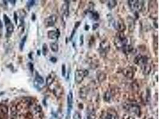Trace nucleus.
Returning a JSON list of instances; mask_svg holds the SVG:
<instances>
[{
  "label": "nucleus",
  "mask_w": 159,
  "mask_h": 119,
  "mask_svg": "<svg viewBox=\"0 0 159 119\" xmlns=\"http://www.w3.org/2000/svg\"><path fill=\"white\" fill-rule=\"evenodd\" d=\"M116 47L118 49H120L122 51L126 48L128 45V40L126 36L123 32H118L116 35L115 40H114Z\"/></svg>",
  "instance_id": "nucleus-1"
},
{
  "label": "nucleus",
  "mask_w": 159,
  "mask_h": 119,
  "mask_svg": "<svg viewBox=\"0 0 159 119\" xmlns=\"http://www.w3.org/2000/svg\"><path fill=\"white\" fill-rule=\"evenodd\" d=\"M123 108L128 111L132 112L138 116L141 114V109L140 106L134 102H125L123 105Z\"/></svg>",
  "instance_id": "nucleus-2"
},
{
  "label": "nucleus",
  "mask_w": 159,
  "mask_h": 119,
  "mask_svg": "<svg viewBox=\"0 0 159 119\" xmlns=\"http://www.w3.org/2000/svg\"><path fill=\"white\" fill-rule=\"evenodd\" d=\"M129 7L134 13H139L142 10L143 7V1H137V0H131L128 1Z\"/></svg>",
  "instance_id": "nucleus-3"
},
{
  "label": "nucleus",
  "mask_w": 159,
  "mask_h": 119,
  "mask_svg": "<svg viewBox=\"0 0 159 119\" xmlns=\"http://www.w3.org/2000/svg\"><path fill=\"white\" fill-rule=\"evenodd\" d=\"M88 73L89 72L86 70H77L75 73V80L76 84H81L84 78L88 76Z\"/></svg>",
  "instance_id": "nucleus-4"
},
{
  "label": "nucleus",
  "mask_w": 159,
  "mask_h": 119,
  "mask_svg": "<svg viewBox=\"0 0 159 119\" xmlns=\"http://www.w3.org/2000/svg\"><path fill=\"white\" fill-rule=\"evenodd\" d=\"M101 119H118V116L116 111L112 110H109L103 112L101 115Z\"/></svg>",
  "instance_id": "nucleus-5"
},
{
  "label": "nucleus",
  "mask_w": 159,
  "mask_h": 119,
  "mask_svg": "<svg viewBox=\"0 0 159 119\" xmlns=\"http://www.w3.org/2000/svg\"><path fill=\"white\" fill-rule=\"evenodd\" d=\"M110 50V44L107 41H103L101 42L100 45V54L103 56H104L107 54Z\"/></svg>",
  "instance_id": "nucleus-6"
},
{
  "label": "nucleus",
  "mask_w": 159,
  "mask_h": 119,
  "mask_svg": "<svg viewBox=\"0 0 159 119\" xmlns=\"http://www.w3.org/2000/svg\"><path fill=\"white\" fill-rule=\"evenodd\" d=\"M57 21V16L55 14L49 16L44 20V24L46 27H52L56 23Z\"/></svg>",
  "instance_id": "nucleus-7"
},
{
  "label": "nucleus",
  "mask_w": 159,
  "mask_h": 119,
  "mask_svg": "<svg viewBox=\"0 0 159 119\" xmlns=\"http://www.w3.org/2000/svg\"><path fill=\"white\" fill-rule=\"evenodd\" d=\"M148 58L146 56H144V55L141 54L138 55L135 58V60H134V63L135 64L141 66V67L144 66V65L148 64Z\"/></svg>",
  "instance_id": "nucleus-8"
},
{
  "label": "nucleus",
  "mask_w": 159,
  "mask_h": 119,
  "mask_svg": "<svg viewBox=\"0 0 159 119\" xmlns=\"http://www.w3.org/2000/svg\"><path fill=\"white\" fill-rule=\"evenodd\" d=\"M73 96L72 92L70 91L68 95V117H69L71 113V111L73 108Z\"/></svg>",
  "instance_id": "nucleus-9"
},
{
  "label": "nucleus",
  "mask_w": 159,
  "mask_h": 119,
  "mask_svg": "<svg viewBox=\"0 0 159 119\" xmlns=\"http://www.w3.org/2000/svg\"><path fill=\"white\" fill-rule=\"evenodd\" d=\"M113 26L115 27V29H117L119 32H123V31L126 29L125 24L121 19H117V20L114 21L113 23Z\"/></svg>",
  "instance_id": "nucleus-10"
},
{
  "label": "nucleus",
  "mask_w": 159,
  "mask_h": 119,
  "mask_svg": "<svg viewBox=\"0 0 159 119\" xmlns=\"http://www.w3.org/2000/svg\"><path fill=\"white\" fill-rule=\"evenodd\" d=\"M36 76L34 81V85L37 88L41 89V86L43 85L44 84V80L42 76H41L37 72L36 73Z\"/></svg>",
  "instance_id": "nucleus-11"
},
{
  "label": "nucleus",
  "mask_w": 159,
  "mask_h": 119,
  "mask_svg": "<svg viewBox=\"0 0 159 119\" xmlns=\"http://www.w3.org/2000/svg\"><path fill=\"white\" fill-rule=\"evenodd\" d=\"M123 73L124 76H125L127 78H128V79H132L134 75V71L133 70V69H132V67H126V68H124V69H123Z\"/></svg>",
  "instance_id": "nucleus-12"
},
{
  "label": "nucleus",
  "mask_w": 159,
  "mask_h": 119,
  "mask_svg": "<svg viewBox=\"0 0 159 119\" xmlns=\"http://www.w3.org/2000/svg\"><path fill=\"white\" fill-rule=\"evenodd\" d=\"M60 36L59 30H50L48 32V37L50 39L56 40Z\"/></svg>",
  "instance_id": "nucleus-13"
},
{
  "label": "nucleus",
  "mask_w": 159,
  "mask_h": 119,
  "mask_svg": "<svg viewBox=\"0 0 159 119\" xmlns=\"http://www.w3.org/2000/svg\"><path fill=\"white\" fill-rule=\"evenodd\" d=\"M61 12L63 16L67 17L69 14V6L68 3H66L61 7Z\"/></svg>",
  "instance_id": "nucleus-14"
},
{
  "label": "nucleus",
  "mask_w": 159,
  "mask_h": 119,
  "mask_svg": "<svg viewBox=\"0 0 159 119\" xmlns=\"http://www.w3.org/2000/svg\"><path fill=\"white\" fill-rule=\"evenodd\" d=\"M55 80V74L53 73L50 74L47 78V81H46V84L48 86L51 85L52 83L54 82Z\"/></svg>",
  "instance_id": "nucleus-15"
},
{
  "label": "nucleus",
  "mask_w": 159,
  "mask_h": 119,
  "mask_svg": "<svg viewBox=\"0 0 159 119\" xmlns=\"http://www.w3.org/2000/svg\"><path fill=\"white\" fill-rule=\"evenodd\" d=\"M142 70L144 74H148L149 73L151 72V67L150 65L148 63V64H145L142 66Z\"/></svg>",
  "instance_id": "nucleus-16"
},
{
  "label": "nucleus",
  "mask_w": 159,
  "mask_h": 119,
  "mask_svg": "<svg viewBox=\"0 0 159 119\" xmlns=\"http://www.w3.org/2000/svg\"><path fill=\"white\" fill-rule=\"evenodd\" d=\"M6 26L7 29V36H9L13 32V30H14V26H13V24L11 23L6 25Z\"/></svg>",
  "instance_id": "nucleus-17"
},
{
  "label": "nucleus",
  "mask_w": 159,
  "mask_h": 119,
  "mask_svg": "<svg viewBox=\"0 0 159 119\" xmlns=\"http://www.w3.org/2000/svg\"><path fill=\"white\" fill-rule=\"evenodd\" d=\"M89 17L94 20H97L99 19V14L96 11H89Z\"/></svg>",
  "instance_id": "nucleus-18"
},
{
  "label": "nucleus",
  "mask_w": 159,
  "mask_h": 119,
  "mask_svg": "<svg viewBox=\"0 0 159 119\" xmlns=\"http://www.w3.org/2000/svg\"><path fill=\"white\" fill-rule=\"evenodd\" d=\"M9 109L8 107L5 105H0V112L4 115H6L8 114Z\"/></svg>",
  "instance_id": "nucleus-19"
},
{
  "label": "nucleus",
  "mask_w": 159,
  "mask_h": 119,
  "mask_svg": "<svg viewBox=\"0 0 159 119\" xmlns=\"http://www.w3.org/2000/svg\"><path fill=\"white\" fill-rule=\"evenodd\" d=\"M111 97H112V94L110 91H107L104 94V99L105 101L106 102H109L110 101Z\"/></svg>",
  "instance_id": "nucleus-20"
},
{
  "label": "nucleus",
  "mask_w": 159,
  "mask_h": 119,
  "mask_svg": "<svg viewBox=\"0 0 159 119\" xmlns=\"http://www.w3.org/2000/svg\"><path fill=\"white\" fill-rule=\"evenodd\" d=\"M85 119H96V115L94 111H90L86 115Z\"/></svg>",
  "instance_id": "nucleus-21"
},
{
  "label": "nucleus",
  "mask_w": 159,
  "mask_h": 119,
  "mask_svg": "<svg viewBox=\"0 0 159 119\" xmlns=\"http://www.w3.org/2000/svg\"><path fill=\"white\" fill-rule=\"evenodd\" d=\"M50 48L53 52H57L58 51V45L56 42H53L50 44Z\"/></svg>",
  "instance_id": "nucleus-22"
},
{
  "label": "nucleus",
  "mask_w": 159,
  "mask_h": 119,
  "mask_svg": "<svg viewBox=\"0 0 159 119\" xmlns=\"http://www.w3.org/2000/svg\"><path fill=\"white\" fill-rule=\"evenodd\" d=\"M117 5V1H114V0H112V1H109L107 3V6L109 7V9H113L114 8L115 6Z\"/></svg>",
  "instance_id": "nucleus-23"
},
{
  "label": "nucleus",
  "mask_w": 159,
  "mask_h": 119,
  "mask_svg": "<svg viewBox=\"0 0 159 119\" xmlns=\"http://www.w3.org/2000/svg\"><path fill=\"white\" fill-rule=\"evenodd\" d=\"M26 38H27V36H25L23 37L22 39L21 40L20 43V49L21 51H22L23 49V48H24V44H25V42H26Z\"/></svg>",
  "instance_id": "nucleus-24"
},
{
  "label": "nucleus",
  "mask_w": 159,
  "mask_h": 119,
  "mask_svg": "<svg viewBox=\"0 0 159 119\" xmlns=\"http://www.w3.org/2000/svg\"><path fill=\"white\" fill-rule=\"evenodd\" d=\"M11 114L13 116H16L17 114V108L15 105H12L10 108Z\"/></svg>",
  "instance_id": "nucleus-25"
},
{
  "label": "nucleus",
  "mask_w": 159,
  "mask_h": 119,
  "mask_svg": "<svg viewBox=\"0 0 159 119\" xmlns=\"http://www.w3.org/2000/svg\"><path fill=\"white\" fill-rule=\"evenodd\" d=\"M47 53H48V46L46 44H44L43 46H42V53H43V55L45 56Z\"/></svg>",
  "instance_id": "nucleus-26"
},
{
  "label": "nucleus",
  "mask_w": 159,
  "mask_h": 119,
  "mask_svg": "<svg viewBox=\"0 0 159 119\" xmlns=\"http://www.w3.org/2000/svg\"><path fill=\"white\" fill-rule=\"evenodd\" d=\"M4 20L5 24H6V26L7 25V24H10V23H11L10 19H9V17H8V16L6 15V14H4Z\"/></svg>",
  "instance_id": "nucleus-27"
},
{
  "label": "nucleus",
  "mask_w": 159,
  "mask_h": 119,
  "mask_svg": "<svg viewBox=\"0 0 159 119\" xmlns=\"http://www.w3.org/2000/svg\"><path fill=\"white\" fill-rule=\"evenodd\" d=\"M73 119H82V116L81 114L78 111H75V113L73 114Z\"/></svg>",
  "instance_id": "nucleus-28"
},
{
  "label": "nucleus",
  "mask_w": 159,
  "mask_h": 119,
  "mask_svg": "<svg viewBox=\"0 0 159 119\" xmlns=\"http://www.w3.org/2000/svg\"><path fill=\"white\" fill-rule=\"evenodd\" d=\"M61 73H62V76L63 77L66 76V66L65 64H63L61 67Z\"/></svg>",
  "instance_id": "nucleus-29"
},
{
  "label": "nucleus",
  "mask_w": 159,
  "mask_h": 119,
  "mask_svg": "<svg viewBox=\"0 0 159 119\" xmlns=\"http://www.w3.org/2000/svg\"><path fill=\"white\" fill-rule=\"evenodd\" d=\"M35 1H27V7H32L33 6H34V4H35Z\"/></svg>",
  "instance_id": "nucleus-30"
},
{
  "label": "nucleus",
  "mask_w": 159,
  "mask_h": 119,
  "mask_svg": "<svg viewBox=\"0 0 159 119\" xmlns=\"http://www.w3.org/2000/svg\"><path fill=\"white\" fill-rule=\"evenodd\" d=\"M17 19H18V17H17V13L14 12V20H15L16 24H17Z\"/></svg>",
  "instance_id": "nucleus-31"
},
{
  "label": "nucleus",
  "mask_w": 159,
  "mask_h": 119,
  "mask_svg": "<svg viewBox=\"0 0 159 119\" xmlns=\"http://www.w3.org/2000/svg\"><path fill=\"white\" fill-rule=\"evenodd\" d=\"M29 68H30V70L31 71V72L33 73V71H34V66H33V64H32V63H29Z\"/></svg>",
  "instance_id": "nucleus-32"
},
{
  "label": "nucleus",
  "mask_w": 159,
  "mask_h": 119,
  "mask_svg": "<svg viewBox=\"0 0 159 119\" xmlns=\"http://www.w3.org/2000/svg\"><path fill=\"white\" fill-rule=\"evenodd\" d=\"M98 26H99V24L98 23H95L93 24V26H92V29L93 30H96V29H97Z\"/></svg>",
  "instance_id": "nucleus-33"
},
{
  "label": "nucleus",
  "mask_w": 159,
  "mask_h": 119,
  "mask_svg": "<svg viewBox=\"0 0 159 119\" xmlns=\"http://www.w3.org/2000/svg\"><path fill=\"white\" fill-rule=\"evenodd\" d=\"M50 61H51V62H52V63H56L57 58H55V57H51V58H50Z\"/></svg>",
  "instance_id": "nucleus-34"
},
{
  "label": "nucleus",
  "mask_w": 159,
  "mask_h": 119,
  "mask_svg": "<svg viewBox=\"0 0 159 119\" xmlns=\"http://www.w3.org/2000/svg\"><path fill=\"white\" fill-rule=\"evenodd\" d=\"M123 119H131V117L128 115H124L123 117Z\"/></svg>",
  "instance_id": "nucleus-35"
},
{
  "label": "nucleus",
  "mask_w": 159,
  "mask_h": 119,
  "mask_svg": "<svg viewBox=\"0 0 159 119\" xmlns=\"http://www.w3.org/2000/svg\"><path fill=\"white\" fill-rule=\"evenodd\" d=\"M83 44V35H82L81 36V45H82Z\"/></svg>",
  "instance_id": "nucleus-36"
},
{
  "label": "nucleus",
  "mask_w": 159,
  "mask_h": 119,
  "mask_svg": "<svg viewBox=\"0 0 159 119\" xmlns=\"http://www.w3.org/2000/svg\"><path fill=\"white\" fill-rule=\"evenodd\" d=\"M9 2H11V3H12V4H15L16 1H9Z\"/></svg>",
  "instance_id": "nucleus-37"
},
{
  "label": "nucleus",
  "mask_w": 159,
  "mask_h": 119,
  "mask_svg": "<svg viewBox=\"0 0 159 119\" xmlns=\"http://www.w3.org/2000/svg\"><path fill=\"white\" fill-rule=\"evenodd\" d=\"M3 27V24H2V22H1V21H0V27Z\"/></svg>",
  "instance_id": "nucleus-38"
}]
</instances>
